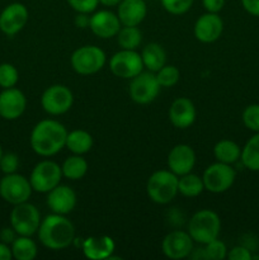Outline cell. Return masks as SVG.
Returning <instances> with one entry per match:
<instances>
[{"mask_svg": "<svg viewBox=\"0 0 259 260\" xmlns=\"http://www.w3.org/2000/svg\"><path fill=\"white\" fill-rule=\"evenodd\" d=\"M68 134L65 126L58 121L43 119L30 134V146L40 156H52L66 146Z\"/></svg>", "mask_w": 259, "mask_h": 260, "instance_id": "obj_1", "label": "cell"}, {"mask_svg": "<svg viewBox=\"0 0 259 260\" xmlns=\"http://www.w3.org/2000/svg\"><path fill=\"white\" fill-rule=\"evenodd\" d=\"M38 238L46 248L51 250H61L73 244L75 239V228L65 215L52 213L41 221Z\"/></svg>", "mask_w": 259, "mask_h": 260, "instance_id": "obj_2", "label": "cell"}, {"mask_svg": "<svg viewBox=\"0 0 259 260\" xmlns=\"http://www.w3.org/2000/svg\"><path fill=\"white\" fill-rule=\"evenodd\" d=\"M221 230L220 217L211 210H201L192 216L188 223V234L193 241L207 244L218 238Z\"/></svg>", "mask_w": 259, "mask_h": 260, "instance_id": "obj_3", "label": "cell"}, {"mask_svg": "<svg viewBox=\"0 0 259 260\" xmlns=\"http://www.w3.org/2000/svg\"><path fill=\"white\" fill-rule=\"evenodd\" d=\"M178 175L170 170H157L150 175L146 192L150 200L157 205L172 202L178 193Z\"/></svg>", "mask_w": 259, "mask_h": 260, "instance_id": "obj_4", "label": "cell"}, {"mask_svg": "<svg viewBox=\"0 0 259 260\" xmlns=\"http://www.w3.org/2000/svg\"><path fill=\"white\" fill-rule=\"evenodd\" d=\"M41 221L40 211L28 201L15 205L10 213V225L19 236H32L37 233Z\"/></svg>", "mask_w": 259, "mask_h": 260, "instance_id": "obj_5", "label": "cell"}, {"mask_svg": "<svg viewBox=\"0 0 259 260\" xmlns=\"http://www.w3.org/2000/svg\"><path fill=\"white\" fill-rule=\"evenodd\" d=\"M71 66L80 75H91L102 70L106 63V53L96 46H83L74 51Z\"/></svg>", "mask_w": 259, "mask_h": 260, "instance_id": "obj_6", "label": "cell"}, {"mask_svg": "<svg viewBox=\"0 0 259 260\" xmlns=\"http://www.w3.org/2000/svg\"><path fill=\"white\" fill-rule=\"evenodd\" d=\"M62 178V170L58 164L51 160L38 162L30 173L29 182L32 189L38 193H48L57 187Z\"/></svg>", "mask_w": 259, "mask_h": 260, "instance_id": "obj_7", "label": "cell"}, {"mask_svg": "<svg viewBox=\"0 0 259 260\" xmlns=\"http://www.w3.org/2000/svg\"><path fill=\"white\" fill-rule=\"evenodd\" d=\"M236 173L231 165L225 162H215L210 165L203 173V185L205 189L211 193H223L233 187Z\"/></svg>", "mask_w": 259, "mask_h": 260, "instance_id": "obj_8", "label": "cell"}, {"mask_svg": "<svg viewBox=\"0 0 259 260\" xmlns=\"http://www.w3.org/2000/svg\"><path fill=\"white\" fill-rule=\"evenodd\" d=\"M32 190L29 180L20 174H7L0 180V196L10 205L27 202Z\"/></svg>", "mask_w": 259, "mask_h": 260, "instance_id": "obj_9", "label": "cell"}, {"mask_svg": "<svg viewBox=\"0 0 259 260\" xmlns=\"http://www.w3.org/2000/svg\"><path fill=\"white\" fill-rule=\"evenodd\" d=\"M109 69L118 78L132 79L142 73L144 62L141 55L135 50H121L111 57Z\"/></svg>", "mask_w": 259, "mask_h": 260, "instance_id": "obj_10", "label": "cell"}, {"mask_svg": "<svg viewBox=\"0 0 259 260\" xmlns=\"http://www.w3.org/2000/svg\"><path fill=\"white\" fill-rule=\"evenodd\" d=\"M74 103V96L70 89L65 85L50 86L46 89L41 98V104L45 112L52 116H60L66 113Z\"/></svg>", "mask_w": 259, "mask_h": 260, "instance_id": "obj_11", "label": "cell"}, {"mask_svg": "<svg viewBox=\"0 0 259 260\" xmlns=\"http://www.w3.org/2000/svg\"><path fill=\"white\" fill-rule=\"evenodd\" d=\"M160 91V84L156 75L149 73H140L131 79L130 83V96L137 104H149L154 101Z\"/></svg>", "mask_w": 259, "mask_h": 260, "instance_id": "obj_12", "label": "cell"}, {"mask_svg": "<svg viewBox=\"0 0 259 260\" xmlns=\"http://www.w3.org/2000/svg\"><path fill=\"white\" fill-rule=\"evenodd\" d=\"M161 250L169 259H184L193 250V239L184 231L175 230L168 234L161 243Z\"/></svg>", "mask_w": 259, "mask_h": 260, "instance_id": "obj_13", "label": "cell"}, {"mask_svg": "<svg viewBox=\"0 0 259 260\" xmlns=\"http://www.w3.org/2000/svg\"><path fill=\"white\" fill-rule=\"evenodd\" d=\"M28 22V10L20 3L5 7L0 14V30L8 36H14L23 29Z\"/></svg>", "mask_w": 259, "mask_h": 260, "instance_id": "obj_14", "label": "cell"}, {"mask_svg": "<svg viewBox=\"0 0 259 260\" xmlns=\"http://www.w3.org/2000/svg\"><path fill=\"white\" fill-rule=\"evenodd\" d=\"M27 99L19 89H4L0 93V116L8 121L17 119L24 113Z\"/></svg>", "mask_w": 259, "mask_h": 260, "instance_id": "obj_15", "label": "cell"}, {"mask_svg": "<svg viewBox=\"0 0 259 260\" xmlns=\"http://www.w3.org/2000/svg\"><path fill=\"white\" fill-rule=\"evenodd\" d=\"M223 22L217 13H206L201 15L195 24V36L203 43H212L221 37Z\"/></svg>", "mask_w": 259, "mask_h": 260, "instance_id": "obj_16", "label": "cell"}, {"mask_svg": "<svg viewBox=\"0 0 259 260\" xmlns=\"http://www.w3.org/2000/svg\"><path fill=\"white\" fill-rule=\"evenodd\" d=\"M89 28L95 36L101 38L116 37L121 29L118 15L109 10H99L89 18Z\"/></svg>", "mask_w": 259, "mask_h": 260, "instance_id": "obj_17", "label": "cell"}, {"mask_svg": "<svg viewBox=\"0 0 259 260\" xmlns=\"http://www.w3.org/2000/svg\"><path fill=\"white\" fill-rule=\"evenodd\" d=\"M196 164V154L193 149L188 145L180 144L172 149V151L168 155V167L170 172L175 175L188 174L192 172L193 167Z\"/></svg>", "mask_w": 259, "mask_h": 260, "instance_id": "obj_18", "label": "cell"}, {"mask_svg": "<svg viewBox=\"0 0 259 260\" xmlns=\"http://www.w3.org/2000/svg\"><path fill=\"white\" fill-rule=\"evenodd\" d=\"M47 206L53 213L68 215L76 206V193L68 185L58 184L48 192Z\"/></svg>", "mask_w": 259, "mask_h": 260, "instance_id": "obj_19", "label": "cell"}, {"mask_svg": "<svg viewBox=\"0 0 259 260\" xmlns=\"http://www.w3.org/2000/svg\"><path fill=\"white\" fill-rule=\"evenodd\" d=\"M147 14L145 0H122L118 4L117 15L121 24L127 27H137Z\"/></svg>", "mask_w": 259, "mask_h": 260, "instance_id": "obj_20", "label": "cell"}, {"mask_svg": "<svg viewBox=\"0 0 259 260\" xmlns=\"http://www.w3.org/2000/svg\"><path fill=\"white\" fill-rule=\"evenodd\" d=\"M169 119L177 128H188L196 119V108L188 98H178L169 108Z\"/></svg>", "mask_w": 259, "mask_h": 260, "instance_id": "obj_21", "label": "cell"}, {"mask_svg": "<svg viewBox=\"0 0 259 260\" xmlns=\"http://www.w3.org/2000/svg\"><path fill=\"white\" fill-rule=\"evenodd\" d=\"M114 241L109 236H90L83 243V253L88 259L104 260L109 259L113 254Z\"/></svg>", "mask_w": 259, "mask_h": 260, "instance_id": "obj_22", "label": "cell"}, {"mask_svg": "<svg viewBox=\"0 0 259 260\" xmlns=\"http://www.w3.org/2000/svg\"><path fill=\"white\" fill-rule=\"evenodd\" d=\"M141 58L144 62V68H147L151 73H156L165 65L167 53L159 43H149L142 50Z\"/></svg>", "mask_w": 259, "mask_h": 260, "instance_id": "obj_23", "label": "cell"}, {"mask_svg": "<svg viewBox=\"0 0 259 260\" xmlns=\"http://www.w3.org/2000/svg\"><path fill=\"white\" fill-rule=\"evenodd\" d=\"M93 146V137L84 129H75L68 134L66 147L75 155H83L90 151Z\"/></svg>", "mask_w": 259, "mask_h": 260, "instance_id": "obj_24", "label": "cell"}, {"mask_svg": "<svg viewBox=\"0 0 259 260\" xmlns=\"http://www.w3.org/2000/svg\"><path fill=\"white\" fill-rule=\"evenodd\" d=\"M213 154L217 161L231 165L240 159L241 150L236 142L231 140H221L213 147Z\"/></svg>", "mask_w": 259, "mask_h": 260, "instance_id": "obj_25", "label": "cell"}, {"mask_svg": "<svg viewBox=\"0 0 259 260\" xmlns=\"http://www.w3.org/2000/svg\"><path fill=\"white\" fill-rule=\"evenodd\" d=\"M12 253L17 260H33L37 256V245L30 236H19L13 241Z\"/></svg>", "mask_w": 259, "mask_h": 260, "instance_id": "obj_26", "label": "cell"}, {"mask_svg": "<svg viewBox=\"0 0 259 260\" xmlns=\"http://www.w3.org/2000/svg\"><path fill=\"white\" fill-rule=\"evenodd\" d=\"M61 170H62L63 177L68 179L79 180L88 172V162L80 155H74L63 161Z\"/></svg>", "mask_w": 259, "mask_h": 260, "instance_id": "obj_27", "label": "cell"}, {"mask_svg": "<svg viewBox=\"0 0 259 260\" xmlns=\"http://www.w3.org/2000/svg\"><path fill=\"white\" fill-rule=\"evenodd\" d=\"M205 189L202 178L198 175L188 173V174L180 175L178 179V192L184 197H197Z\"/></svg>", "mask_w": 259, "mask_h": 260, "instance_id": "obj_28", "label": "cell"}, {"mask_svg": "<svg viewBox=\"0 0 259 260\" xmlns=\"http://www.w3.org/2000/svg\"><path fill=\"white\" fill-rule=\"evenodd\" d=\"M240 157L244 167L251 172H259V132L246 142Z\"/></svg>", "mask_w": 259, "mask_h": 260, "instance_id": "obj_29", "label": "cell"}, {"mask_svg": "<svg viewBox=\"0 0 259 260\" xmlns=\"http://www.w3.org/2000/svg\"><path fill=\"white\" fill-rule=\"evenodd\" d=\"M117 41L122 50H136L142 41V33L137 27L124 25L117 33Z\"/></svg>", "mask_w": 259, "mask_h": 260, "instance_id": "obj_30", "label": "cell"}, {"mask_svg": "<svg viewBox=\"0 0 259 260\" xmlns=\"http://www.w3.org/2000/svg\"><path fill=\"white\" fill-rule=\"evenodd\" d=\"M180 73L175 66L164 65L159 71H156L157 83L163 88H170L179 81Z\"/></svg>", "mask_w": 259, "mask_h": 260, "instance_id": "obj_31", "label": "cell"}, {"mask_svg": "<svg viewBox=\"0 0 259 260\" xmlns=\"http://www.w3.org/2000/svg\"><path fill=\"white\" fill-rule=\"evenodd\" d=\"M203 255H205V259L222 260L228 256V249H226V245L222 241L215 239V240L205 244Z\"/></svg>", "mask_w": 259, "mask_h": 260, "instance_id": "obj_32", "label": "cell"}, {"mask_svg": "<svg viewBox=\"0 0 259 260\" xmlns=\"http://www.w3.org/2000/svg\"><path fill=\"white\" fill-rule=\"evenodd\" d=\"M18 79H19V74L12 63L0 65V86L2 88H13L18 83Z\"/></svg>", "mask_w": 259, "mask_h": 260, "instance_id": "obj_33", "label": "cell"}, {"mask_svg": "<svg viewBox=\"0 0 259 260\" xmlns=\"http://www.w3.org/2000/svg\"><path fill=\"white\" fill-rule=\"evenodd\" d=\"M195 0H160L163 8L168 13L174 15H180L187 13L192 8Z\"/></svg>", "mask_w": 259, "mask_h": 260, "instance_id": "obj_34", "label": "cell"}, {"mask_svg": "<svg viewBox=\"0 0 259 260\" xmlns=\"http://www.w3.org/2000/svg\"><path fill=\"white\" fill-rule=\"evenodd\" d=\"M243 122L249 129L259 132V104H251L244 109Z\"/></svg>", "mask_w": 259, "mask_h": 260, "instance_id": "obj_35", "label": "cell"}, {"mask_svg": "<svg viewBox=\"0 0 259 260\" xmlns=\"http://www.w3.org/2000/svg\"><path fill=\"white\" fill-rule=\"evenodd\" d=\"M68 3L75 12L89 14L96 9L99 0H68Z\"/></svg>", "mask_w": 259, "mask_h": 260, "instance_id": "obj_36", "label": "cell"}, {"mask_svg": "<svg viewBox=\"0 0 259 260\" xmlns=\"http://www.w3.org/2000/svg\"><path fill=\"white\" fill-rule=\"evenodd\" d=\"M18 167H19V159L15 154L9 152V154L3 155L0 159V169L5 174H13L17 172Z\"/></svg>", "mask_w": 259, "mask_h": 260, "instance_id": "obj_37", "label": "cell"}, {"mask_svg": "<svg viewBox=\"0 0 259 260\" xmlns=\"http://www.w3.org/2000/svg\"><path fill=\"white\" fill-rule=\"evenodd\" d=\"M228 258L230 260H251L253 255H251L250 250L245 246H235L228 254Z\"/></svg>", "mask_w": 259, "mask_h": 260, "instance_id": "obj_38", "label": "cell"}, {"mask_svg": "<svg viewBox=\"0 0 259 260\" xmlns=\"http://www.w3.org/2000/svg\"><path fill=\"white\" fill-rule=\"evenodd\" d=\"M202 3L208 13H218L225 5V0H202Z\"/></svg>", "mask_w": 259, "mask_h": 260, "instance_id": "obj_39", "label": "cell"}, {"mask_svg": "<svg viewBox=\"0 0 259 260\" xmlns=\"http://www.w3.org/2000/svg\"><path fill=\"white\" fill-rule=\"evenodd\" d=\"M241 4L249 14L259 17V0H241Z\"/></svg>", "mask_w": 259, "mask_h": 260, "instance_id": "obj_40", "label": "cell"}, {"mask_svg": "<svg viewBox=\"0 0 259 260\" xmlns=\"http://www.w3.org/2000/svg\"><path fill=\"white\" fill-rule=\"evenodd\" d=\"M17 233L13 228H5L0 231V240L5 244H13V241L17 239Z\"/></svg>", "mask_w": 259, "mask_h": 260, "instance_id": "obj_41", "label": "cell"}, {"mask_svg": "<svg viewBox=\"0 0 259 260\" xmlns=\"http://www.w3.org/2000/svg\"><path fill=\"white\" fill-rule=\"evenodd\" d=\"M13 258L12 249L8 246V244L0 243V260H10Z\"/></svg>", "mask_w": 259, "mask_h": 260, "instance_id": "obj_42", "label": "cell"}, {"mask_svg": "<svg viewBox=\"0 0 259 260\" xmlns=\"http://www.w3.org/2000/svg\"><path fill=\"white\" fill-rule=\"evenodd\" d=\"M76 24L81 28L86 27V25H89V18H86V15L83 13H79V15L76 17Z\"/></svg>", "mask_w": 259, "mask_h": 260, "instance_id": "obj_43", "label": "cell"}, {"mask_svg": "<svg viewBox=\"0 0 259 260\" xmlns=\"http://www.w3.org/2000/svg\"><path fill=\"white\" fill-rule=\"evenodd\" d=\"M121 2L122 0H99V3L106 5V7H116V5H118Z\"/></svg>", "mask_w": 259, "mask_h": 260, "instance_id": "obj_44", "label": "cell"}, {"mask_svg": "<svg viewBox=\"0 0 259 260\" xmlns=\"http://www.w3.org/2000/svg\"><path fill=\"white\" fill-rule=\"evenodd\" d=\"M3 156V149H2V145H0V159H2Z\"/></svg>", "mask_w": 259, "mask_h": 260, "instance_id": "obj_45", "label": "cell"}]
</instances>
